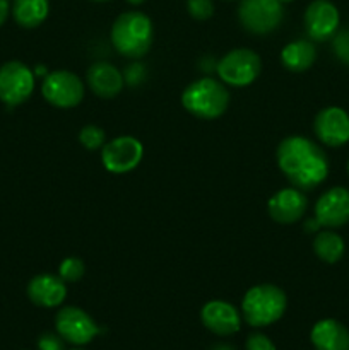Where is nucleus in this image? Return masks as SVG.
Segmentation results:
<instances>
[{
  "instance_id": "18",
  "label": "nucleus",
  "mask_w": 349,
  "mask_h": 350,
  "mask_svg": "<svg viewBox=\"0 0 349 350\" xmlns=\"http://www.w3.org/2000/svg\"><path fill=\"white\" fill-rule=\"evenodd\" d=\"M88 85L99 98H115L123 88V77L116 67L99 62L88 70Z\"/></svg>"
},
{
  "instance_id": "12",
  "label": "nucleus",
  "mask_w": 349,
  "mask_h": 350,
  "mask_svg": "<svg viewBox=\"0 0 349 350\" xmlns=\"http://www.w3.org/2000/svg\"><path fill=\"white\" fill-rule=\"evenodd\" d=\"M315 135L327 147H341L349 142V115L342 108L328 106L313 122Z\"/></svg>"
},
{
  "instance_id": "6",
  "label": "nucleus",
  "mask_w": 349,
  "mask_h": 350,
  "mask_svg": "<svg viewBox=\"0 0 349 350\" xmlns=\"http://www.w3.org/2000/svg\"><path fill=\"white\" fill-rule=\"evenodd\" d=\"M238 19L248 33L269 34L283 21V3L279 0H242Z\"/></svg>"
},
{
  "instance_id": "22",
  "label": "nucleus",
  "mask_w": 349,
  "mask_h": 350,
  "mask_svg": "<svg viewBox=\"0 0 349 350\" xmlns=\"http://www.w3.org/2000/svg\"><path fill=\"white\" fill-rule=\"evenodd\" d=\"M79 142L86 147L88 150L103 149L106 144V133L105 130L99 129L96 125H86L84 129L79 132Z\"/></svg>"
},
{
  "instance_id": "32",
  "label": "nucleus",
  "mask_w": 349,
  "mask_h": 350,
  "mask_svg": "<svg viewBox=\"0 0 349 350\" xmlns=\"http://www.w3.org/2000/svg\"><path fill=\"white\" fill-rule=\"evenodd\" d=\"M92 2H109V0H92Z\"/></svg>"
},
{
  "instance_id": "20",
  "label": "nucleus",
  "mask_w": 349,
  "mask_h": 350,
  "mask_svg": "<svg viewBox=\"0 0 349 350\" xmlns=\"http://www.w3.org/2000/svg\"><path fill=\"white\" fill-rule=\"evenodd\" d=\"M50 3L48 0H14L12 16L19 26L38 27L48 16Z\"/></svg>"
},
{
  "instance_id": "24",
  "label": "nucleus",
  "mask_w": 349,
  "mask_h": 350,
  "mask_svg": "<svg viewBox=\"0 0 349 350\" xmlns=\"http://www.w3.org/2000/svg\"><path fill=\"white\" fill-rule=\"evenodd\" d=\"M334 41H332V48H334V53L339 60L344 65H349V27L348 29H342L339 33H335Z\"/></svg>"
},
{
  "instance_id": "26",
  "label": "nucleus",
  "mask_w": 349,
  "mask_h": 350,
  "mask_svg": "<svg viewBox=\"0 0 349 350\" xmlns=\"http://www.w3.org/2000/svg\"><path fill=\"white\" fill-rule=\"evenodd\" d=\"M38 349L40 350H65V340L57 334L44 332L38 338Z\"/></svg>"
},
{
  "instance_id": "11",
  "label": "nucleus",
  "mask_w": 349,
  "mask_h": 350,
  "mask_svg": "<svg viewBox=\"0 0 349 350\" xmlns=\"http://www.w3.org/2000/svg\"><path fill=\"white\" fill-rule=\"evenodd\" d=\"M315 221L322 228H341L349 222V190L334 187L315 204Z\"/></svg>"
},
{
  "instance_id": "13",
  "label": "nucleus",
  "mask_w": 349,
  "mask_h": 350,
  "mask_svg": "<svg viewBox=\"0 0 349 350\" xmlns=\"http://www.w3.org/2000/svg\"><path fill=\"white\" fill-rule=\"evenodd\" d=\"M339 10L328 0H313L305 10V29L313 41H325L337 33Z\"/></svg>"
},
{
  "instance_id": "7",
  "label": "nucleus",
  "mask_w": 349,
  "mask_h": 350,
  "mask_svg": "<svg viewBox=\"0 0 349 350\" xmlns=\"http://www.w3.org/2000/svg\"><path fill=\"white\" fill-rule=\"evenodd\" d=\"M43 98L55 108H74L84 98V84L68 70H55L43 79Z\"/></svg>"
},
{
  "instance_id": "1",
  "label": "nucleus",
  "mask_w": 349,
  "mask_h": 350,
  "mask_svg": "<svg viewBox=\"0 0 349 350\" xmlns=\"http://www.w3.org/2000/svg\"><path fill=\"white\" fill-rule=\"evenodd\" d=\"M277 164L298 190H313L328 174L327 156L307 137L284 139L277 147Z\"/></svg>"
},
{
  "instance_id": "23",
  "label": "nucleus",
  "mask_w": 349,
  "mask_h": 350,
  "mask_svg": "<svg viewBox=\"0 0 349 350\" xmlns=\"http://www.w3.org/2000/svg\"><path fill=\"white\" fill-rule=\"evenodd\" d=\"M86 272L84 262L81 258H75V256H70V258H65L64 262L58 267V277H60L64 282H77Z\"/></svg>"
},
{
  "instance_id": "33",
  "label": "nucleus",
  "mask_w": 349,
  "mask_h": 350,
  "mask_svg": "<svg viewBox=\"0 0 349 350\" xmlns=\"http://www.w3.org/2000/svg\"><path fill=\"white\" fill-rule=\"evenodd\" d=\"M348 171H349V163H348Z\"/></svg>"
},
{
  "instance_id": "27",
  "label": "nucleus",
  "mask_w": 349,
  "mask_h": 350,
  "mask_svg": "<svg viewBox=\"0 0 349 350\" xmlns=\"http://www.w3.org/2000/svg\"><path fill=\"white\" fill-rule=\"evenodd\" d=\"M246 350H276V345L267 335L257 332L246 338Z\"/></svg>"
},
{
  "instance_id": "10",
  "label": "nucleus",
  "mask_w": 349,
  "mask_h": 350,
  "mask_svg": "<svg viewBox=\"0 0 349 350\" xmlns=\"http://www.w3.org/2000/svg\"><path fill=\"white\" fill-rule=\"evenodd\" d=\"M144 156V147L133 137H118L105 144L101 149L103 166L115 174H123L139 166Z\"/></svg>"
},
{
  "instance_id": "15",
  "label": "nucleus",
  "mask_w": 349,
  "mask_h": 350,
  "mask_svg": "<svg viewBox=\"0 0 349 350\" xmlns=\"http://www.w3.org/2000/svg\"><path fill=\"white\" fill-rule=\"evenodd\" d=\"M201 320L209 332L221 337L236 334L242 325V318L235 306L224 301H211L201 311Z\"/></svg>"
},
{
  "instance_id": "34",
  "label": "nucleus",
  "mask_w": 349,
  "mask_h": 350,
  "mask_svg": "<svg viewBox=\"0 0 349 350\" xmlns=\"http://www.w3.org/2000/svg\"><path fill=\"white\" fill-rule=\"evenodd\" d=\"M74 350H79V349H74Z\"/></svg>"
},
{
  "instance_id": "9",
  "label": "nucleus",
  "mask_w": 349,
  "mask_h": 350,
  "mask_svg": "<svg viewBox=\"0 0 349 350\" xmlns=\"http://www.w3.org/2000/svg\"><path fill=\"white\" fill-rule=\"evenodd\" d=\"M55 328L65 342L74 345L89 344L101 332L84 310L75 306H65L58 311Z\"/></svg>"
},
{
  "instance_id": "19",
  "label": "nucleus",
  "mask_w": 349,
  "mask_h": 350,
  "mask_svg": "<svg viewBox=\"0 0 349 350\" xmlns=\"http://www.w3.org/2000/svg\"><path fill=\"white\" fill-rule=\"evenodd\" d=\"M315 58H317V50H315L313 43L307 40L291 41L281 51V62L287 70L293 72H303L310 68Z\"/></svg>"
},
{
  "instance_id": "2",
  "label": "nucleus",
  "mask_w": 349,
  "mask_h": 350,
  "mask_svg": "<svg viewBox=\"0 0 349 350\" xmlns=\"http://www.w3.org/2000/svg\"><path fill=\"white\" fill-rule=\"evenodd\" d=\"M112 43L123 57H144L153 44V23L137 10L120 14L112 27Z\"/></svg>"
},
{
  "instance_id": "29",
  "label": "nucleus",
  "mask_w": 349,
  "mask_h": 350,
  "mask_svg": "<svg viewBox=\"0 0 349 350\" xmlns=\"http://www.w3.org/2000/svg\"><path fill=\"white\" fill-rule=\"evenodd\" d=\"M211 350H235V347H231V345L228 344H216Z\"/></svg>"
},
{
  "instance_id": "30",
  "label": "nucleus",
  "mask_w": 349,
  "mask_h": 350,
  "mask_svg": "<svg viewBox=\"0 0 349 350\" xmlns=\"http://www.w3.org/2000/svg\"><path fill=\"white\" fill-rule=\"evenodd\" d=\"M129 3H132V5H140V3H144V0H127Z\"/></svg>"
},
{
  "instance_id": "25",
  "label": "nucleus",
  "mask_w": 349,
  "mask_h": 350,
  "mask_svg": "<svg viewBox=\"0 0 349 350\" xmlns=\"http://www.w3.org/2000/svg\"><path fill=\"white\" fill-rule=\"evenodd\" d=\"M187 9L192 17L205 21L214 14V3H212V0H188Z\"/></svg>"
},
{
  "instance_id": "31",
  "label": "nucleus",
  "mask_w": 349,
  "mask_h": 350,
  "mask_svg": "<svg viewBox=\"0 0 349 350\" xmlns=\"http://www.w3.org/2000/svg\"><path fill=\"white\" fill-rule=\"evenodd\" d=\"M281 3H287V2H293V0H279Z\"/></svg>"
},
{
  "instance_id": "16",
  "label": "nucleus",
  "mask_w": 349,
  "mask_h": 350,
  "mask_svg": "<svg viewBox=\"0 0 349 350\" xmlns=\"http://www.w3.org/2000/svg\"><path fill=\"white\" fill-rule=\"evenodd\" d=\"M27 297L31 303L41 308L60 306L67 297V287L60 277L41 273V275L33 277L27 284Z\"/></svg>"
},
{
  "instance_id": "14",
  "label": "nucleus",
  "mask_w": 349,
  "mask_h": 350,
  "mask_svg": "<svg viewBox=\"0 0 349 350\" xmlns=\"http://www.w3.org/2000/svg\"><path fill=\"white\" fill-rule=\"evenodd\" d=\"M308 207V200L298 188H284L267 202L269 215L279 224H293L300 221Z\"/></svg>"
},
{
  "instance_id": "8",
  "label": "nucleus",
  "mask_w": 349,
  "mask_h": 350,
  "mask_svg": "<svg viewBox=\"0 0 349 350\" xmlns=\"http://www.w3.org/2000/svg\"><path fill=\"white\" fill-rule=\"evenodd\" d=\"M34 89V75L23 62H7L0 67V101L7 106L23 105Z\"/></svg>"
},
{
  "instance_id": "28",
  "label": "nucleus",
  "mask_w": 349,
  "mask_h": 350,
  "mask_svg": "<svg viewBox=\"0 0 349 350\" xmlns=\"http://www.w3.org/2000/svg\"><path fill=\"white\" fill-rule=\"evenodd\" d=\"M7 16H9V0H0V26L5 23Z\"/></svg>"
},
{
  "instance_id": "21",
  "label": "nucleus",
  "mask_w": 349,
  "mask_h": 350,
  "mask_svg": "<svg viewBox=\"0 0 349 350\" xmlns=\"http://www.w3.org/2000/svg\"><path fill=\"white\" fill-rule=\"evenodd\" d=\"M344 239L334 231L318 232L313 241V252L322 262L335 263L344 255Z\"/></svg>"
},
{
  "instance_id": "3",
  "label": "nucleus",
  "mask_w": 349,
  "mask_h": 350,
  "mask_svg": "<svg viewBox=\"0 0 349 350\" xmlns=\"http://www.w3.org/2000/svg\"><path fill=\"white\" fill-rule=\"evenodd\" d=\"M287 299L283 289L272 284L255 286L245 294L242 303L243 318L250 327L262 328L281 320L286 311Z\"/></svg>"
},
{
  "instance_id": "5",
  "label": "nucleus",
  "mask_w": 349,
  "mask_h": 350,
  "mask_svg": "<svg viewBox=\"0 0 349 350\" xmlns=\"http://www.w3.org/2000/svg\"><path fill=\"white\" fill-rule=\"evenodd\" d=\"M262 62L255 51L248 48H236L221 58L218 64V74L226 84L243 88L259 77Z\"/></svg>"
},
{
  "instance_id": "4",
  "label": "nucleus",
  "mask_w": 349,
  "mask_h": 350,
  "mask_svg": "<svg viewBox=\"0 0 349 350\" xmlns=\"http://www.w3.org/2000/svg\"><path fill=\"white\" fill-rule=\"evenodd\" d=\"M181 105L190 115L201 120L219 118L229 106V92L214 79H198L181 94Z\"/></svg>"
},
{
  "instance_id": "17",
  "label": "nucleus",
  "mask_w": 349,
  "mask_h": 350,
  "mask_svg": "<svg viewBox=\"0 0 349 350\" xmlns=\"http://www.w3.org/2000/svg\"><path fill=\"white\" fill-rule=\"evenodd\" d=\"M310 340L317 350H349V330L337 320H320L311 328Z\"/></svg>"
}]
</instances>
